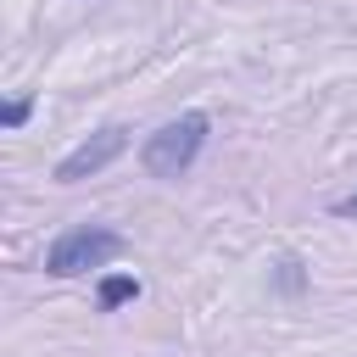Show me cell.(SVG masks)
I'll list each match as a JSON object with an SVG mask.
<instances>
[{
	"mask_svg": "<svg viewBox=\"0 0 357 357\" xmlns=\"http://www.w3.org/2000/svg\"><path fill=\"white\" fill-rule=\"evenodd\" d=\"M206 134H212V117L206 112H184L173 123H162L156 134H145L139 145V167L151 178H184L195 167V156L206 151Z\"/></svg>",
	"mask_w": 357,
	"mask_h": 357,
	"instance_id": "cell-1",
	"label": "cell"
},
{
	"mask_svg": "<svg viewBox=\"0 0 357 357\" xmlns=\"http://www.w3.org/2000/svg\"><path fill=\"white\" fill-rule=\"evenodd\" d=\"M123 251H128V240H123L117 229H106V223H73L67 234L50 240L45 273H50V279H78V273H95V268L117 262Z\"/></svg>",
	"mask_w": 357,
	"mask_h": 357,
	"instance_id": "cell-2",
	"label": "cell"
},
{
	"mask_svg": "<svg viewBox=\"0 0 357 357\" xmlns=\"http://www.w3.org/2000/svg\"><path fill=\"white\" fill-rule=\"evenodd\" d=\"M128 151V128L123 123H106V128H95L89 139H78L61 162H56V184H78V178H89V173H100V167H112L117 156Z\"/></svg>",
	"mask_w": 357,
	"mask_h": 357,
	"instance_id": "cell-3",
	"label": "cell"
},
{
	"mask_svg": "<svg viewBox=\"0 0 357 357\" xmlns=\"http://www.w3.org/2000/svg\"><path fill=\"white\" fill-rule=\"evenodd\" d=\"M139 296V279L134 273H106L100 279V312H117L123 301H134Z\"/></svg>",
	"mask_w": 357,
	"mask_h": 357,
	"instance_id": "cell-4",
	"label": "cell"
},
{
	"mask_svg": "<svg viewBox=\"0 0 357 357\" xmlns=\"http://www.w3.org/2000/svg\"><path fill=\"white\" fill-rule=\"evenodd\" d=\"M28 117H33V100H28V95H17V100H6V112H0V123H6V128H22Z\"/></svg>",
	"mask_w": 357,
	"mask_h": 357,
	"instance_id": "cell-5",
	"label": "cell"
},
{
	"mask_svg": "<svg viewBox=\"0 0 357 357\" xmlns=\"http://www.w3.org/2000/svg\"><path fill=\"white\" fill-rule=\"evenodd\" d=\"M296 268H301L296 257H284V262H279V284H284V290H301V273H296Z\"/></svg>",
	"mask_w": 357,
	"mask_h": 357,
	"instance_id": "cell-6",
	"label": "cell"
},
{
	"mask_svg": "<svg viewBox=\"0 0 357 357\" xmlns=\"http://www.w3.org/2000/svg\"><path fill=\"white\" fill-rule=\"evenodd\" d=\"M329 212H335V218H357V195H340Z\"/></svg>",
	"mask_w": 357,
	"mask_h": 357,
	"instance_id": "cell-7",
	"label": "cell"
}]
</instances>
